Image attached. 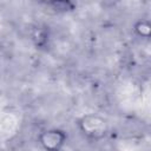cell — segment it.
Segmentation results:
<instances>
[{
    "label": "cell",
    "mask_w": 151,
    "mask_h": 151,
    "mask_svg": "<svg viewBox=\"0 0 151 151\" xmlns=\"http://www.w3.org/2000/svg\"><path fill=\"white\" fill-rule=\"evenodd\" d=\"M80 134L90 142H100L109 133L107 120L97 113H86L77 120Z\"/></svg>",
    "instance_id": "1"
},
{
    "label": "cell",
    "mask_w": 151,
    "mask_h": 151,
    "mask_svg": "<svg viewBox=\"0 0 151 151\" xmlns=\"http://www.w3.org/2000/svg\"><path fill=\"white\" fill-rule=\"evenodd\" d=\"M38 142L44 150L47 151H59L64 147L67 142V134L64 130L58 127L46 129L40 132Z\"/></svg>",
    "instance_id": "2"
},
{
    "label": "cell",
    "mask_w": 151,
    "mask_h": 151,
    "mask_svg": "<svg viewBox=\"0 0 151 151\" xmlns=\"http://www.w3.org/2000/svg\"><path fill=\"white\" fill-rule=\"evenodd\" d=\"M50 29L45 25H38L32 29L31 39L34 46L39 50H45L50 45Z\"/></svg>",
    "instance_id": "3"
},
{
    "label": "cell",
    "mask_w": 151,
    "mask_h": 151,
    "mask_svg": "<svg viewBox=\"0 0 151 151\" xmlns=\"http://www.w3.org/2000/svg\"><path fill=\"white\" fill-rule=\"evenodd\" d=\"M133 34L143 40H149L151 35V24L147 19H139L133 24Z\"/></svg>",
    "instance_id": "4"
},
{
    "label": "cell",
    "mask_w": 151,
    "mask_h": 151,
    "mask_svg": "<svg viewBox=\"0 0 151 151\" xmlns=\"http://www.w3.org/2000/svg\"><path fill=\"white\" fill-rule=\"evenodd\" d=\"M37 1L41 5H45V6H48V7H52V8H54L55 5L59 2V0H37Z\"/></svg>",
    "instance_id": "5"
}]
</instances>
